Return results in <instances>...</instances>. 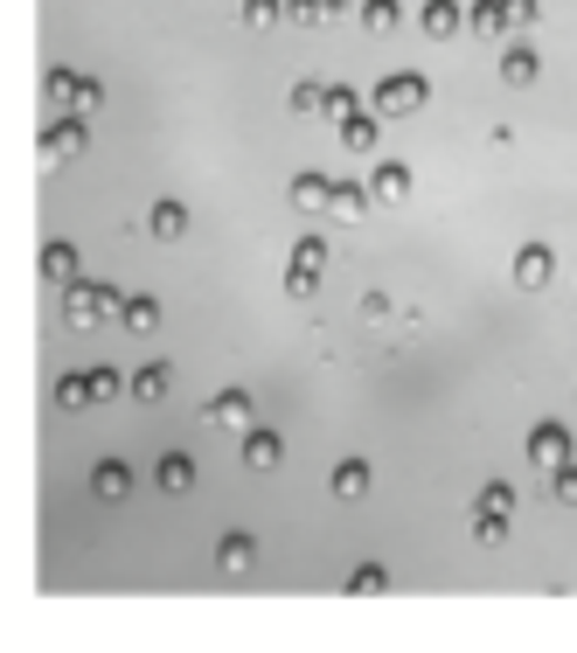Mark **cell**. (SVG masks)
<instances>
[{
    "label": "cell",
    "instance_id": "obj_1",
    "mask_svg": "<svg viewBox=\"0 0 577 653\" xmlns=\"http://www.w3.org/2000/svg\"><path fill=\"white\" fill-rule=\"evenodd\" d=\"M125 313V299H119V285H63V320L84 334V327H104V320H119Z\"/></svg>",
    "mask_w": 577,
    "mask_h": 653
},
{
    "label": "cell",
    "instance_id": "obj_2",
    "mask_svg": "<svg viewBox=\"0 0 577 653\" xmlns=\"http://www.w3.org/2000/svg\"><path fill=\"white\" fill-rule=\"evenodd\" d=\"M425 76H417V70H389L383 76V84L370 91V104H376V119H411V112H425Z\"/></svg>",
    "mask_w": 577,
    "mask_h": 653
},
{
    "label": "cell",
    "instance_id": "obj_3",
    "mask_svg": "<svg viewBox=\"0 0 577 653\" xmlns=\"http://www.w3.org/2000/svg\"><path fill=\"white\" fill-rule=\"evenodd\" d=\"M42 98L57 104V112H70V119H91L98 104H104V91L91 84V76H70V70H49L42 76Z\"/></svg>",
    "mask_w": 577,
    "mask_h": 653
},
{
    "label": "cell",
    "instance_id": "obj_4",
    "mask_svg": "<svg viewBox=\"0 0 577 653\" xmlns=\"http://www.w3.org/2000/svg\"><path fill=\"white\" fill-rule=\"evenodd\" d=\"M202 425H209V431H251V425H257L251 389H223V397H209V404H202Z\"/></svg>",
    "mask_w": 577,
    "mask_h": 653
},
{
    "label": "cell",
    "instance_id": "obj_5",
    "mask_svg": "<svg viewBox=\"0 0 577 653\" xmlns=\"http://www.w3.org/2000/svg\"><path fill=\"white\" fill-rule=\"evenodd\" d=\"M77 153H84V119L57 112L42 125V167H63V161H77Z\"/></svg>",
    "mask_w": 577,
    "mask_h": 653
},
{
    "label": "cell",
    "instance_id": "obj_6",
    "mask_svg": "<svg viewBox=\"0 0 577 653\" xmlns=\"http://www.w3.org/2000/svg\"><path fill=\"white\" fill-rule=\"evenodd\" d=\"M570 452H577V438H570L564 425H549V417H543V425H529V459L543 466V473H557Z\"/></svg>",
    "mask_w": 577,
    "mask_h": 653
},
{
    "label": "cell",
    "instance_id": "obj_7",
    "mask_svg": "<svg viewBox=\"0 0 577 653\" xmlns=\"http://www.w3.org/2000/svg\"><path fill=\"white\" fill-rule=\"evenodd\" d=\"M91 493L104 508H125V501H133V466H125V459H98L91 466Z\"/></svg>",
    "mask_w": 577,
    "mask_h": 653
},
{
    "label": "cell",
    "instance_id": "obj_8",
    "mask_svg": "<svg viewBox=\"0 0 577 653\" xmlns=\"http://www.w3.org/2000/svg\"><path fill=\"white\" fill-rule=\"evenodd\" d=\"M549 278H557V251H549V244H522L515 251V285H522V293H543Z\"/></svg>",
    "mask_w": 577,
    "mask_h": 653
},
{
    "label": "cell",
    "instance_id": "obj_9",
    "mask_svg": "<svg viewBox=\"0 0 577 653\" xmlns=\"http://www.w3.org/2000/svg\"><path fill=\"white\" fill-rule=\"evenodd\" d=\"M153 487H161L168 501L195 493V459H189V452H161V459H153Z\"/></svg>",
    "mask_w": 577,
    "mask_h": 653
},
{
    "label": "cell",
    "instance_id": "obj_10",
    "mask_svg": "<svg viewBox=\"0 0 577 653\" xmlns=\"http://www.w3.org/2000/svg\"><path fill=\"white\" fill-rule=\"evenodd\" d=\"M417 29H425L432 42H453V35L466 29V8H459V0H425V14H417Z\"/></svg>",
    "mask_w": 577,
    "mask_h": 653
},
{
    "label": "cell",
    "instance_id": "obj_11",
    "mask_svg": "<svg viewBox=\"0 0 577 653\" xmlns=\"http://www.w3.org/2000/svg\"><path fill=\"white\" fill-rule=\"evenodd\" d=\"M370 195H376L383 208L411 202V167H404V161H376V174H370Z\"/></svg>",
    "mask_w": 577,
    "mask_h": 653
},
{
    "label": "cell",
    "instance_id": "obj_12",
    "mask_svg": "<svg viewBox=\"0 0 577 653\" xmlns=\"http://www.w3.org/2000/svg\"><path fill=\"white\" fill-rule=\"evenodd\" d=\"M251 563H257V535H244V529H230V535L216 542V570H223V578H244Z\"/></svg>",
    "mask_w": 577,
    "mask_h": 653
},
{
    "label": "cell",
    "instance_id": "obj_13",
    "mask_svg": "<svg viewBox=\"0 0 577 653\" xmlns=\"http://www.w3.org/2000/svg\"><path fill=\"white\" fill-rule=\"evenodd\" d=\"M370 208H376V195L362 188V181H334V202H327V216H334V223H362Z\"/></svg>",
    "mask_w": 577,
    "mask_h": 653
},
{
    "label": "cell",
    "instance_id": "obj_14",
    "mask_svg": "<svg viewBox=\"0 0 577 653\" xmlns=\"http://www.w3.org/2000/svg\"><path fill=\"white\" fill-rule=\"evenodd\" d=\"M341 14H348V0H285V21H300V29H334Z\"/></svg>",
    "mask_w": 577,
    "mask_h": 653
},
{
    "label": "cell",
    "instance_id": "obj_15",
    "mask_svg": "<svg viewBox=\"0 0 577 653\" xmlns=\"http://www.w3.org/2000/svg\"><path fill=\"white\" fill-rule=\"evenodd\" d=\"M536 70H543V57H536V49L529 42H502V84H536Z\"/></svg>",
    "mask_w": 577,
    "mask_h": 653
},
{
    "label": "cell",
    "instance_id": "obj_16",
    "mask_svg": "<svg viewBox=\"0 0 577 653\" xmlns=\"http://www.w3.org/2000/svg\"><path fill=\"white\" fill-rule=\"evenodd\" d=\"M466 29H480V35H494V42H508V29H515L508 0H474V8H466Z\"/></svg>",
    "mask_w": 577,
    "mask_h": 653
},
{
    "label": "cell",
    "instance_id": "obj_17",
    "mask_svg": "<svg viewBox=\"0 0 577 653\" xmlns=\"http://www.w3.org/2000/svg\"><path fill=\"white\" fill-rule=\"evenodd\" d=\"M125 389H133L140 404H161L168 389H174V369H168V361H146V369H133V376H125Z\"/></svg>",
    "mask_w": 577,
    "mask_h": 653
},
{
    "label": "cell",
    "instance_id": "obj_18",
    "mask_svg": "<svg viewBox=\"0 0 577 653\" xmlns=\"http://www.w3.org/2000/svg\"><path fill=\"white\" fill-rule=\"evenodd\" d=\"M327 202H334V181L327 174H293V208H300V216H321Z\"/></svg>",
    "mask_w": 577,
    "mask_h": 653
},
{
    "label": "cell",
    "instance_id": "obj_19",
    "mask_svg": "<svg viewBox=\"0 0 577 653\" xmlns=\"http://www.w3.org/2000/svg\"><path fill=\"white\" fill-rule=\"evenodd\" d=\"M327 487H334V501H362L370 493V459H341L327 473Z\"/></svg>",
    "mask_w": 577,
    "mask_h": 653
},
{
    "label": "cell",
    "instance_id": "obj_20",
    "mask_svg": "<svg viewBox=\"0 0 577 653\" xmlns=\"http://www.w3.org/2000/svg\"><path fill=\"white\" fill-rule=\"evenodd\" d=\"M285 459V446H279V431H244V466H251V473H272V466Z\"/></svg>",
    "mask_w": 577,
    "mask_h": 653
},
{
    "label": "cell",
    "instance_id": "obj_21",
    "mask_svg": "<svg viewBox=\"0 0 577 653\" xmlns=\"http://www.w3.org/2000/svg\"><path fill=\"white\" fill-rule=\"evenodd\" d=\"M146 229H153V237H161V244H181V237H189V208H181V202H153Z\"/></svg>",
    "mask_w": 577,
    "mask_h": 653
},
{
    "label": "cell",
    "instance_id": "obj_22",
    "mask_svg": "<svg viewBox=\"0 0 577 653\" xmlns=\"http://www.w3.org/2000/svg\"><path fill=\"white\" fill-rule=\"evenodd\" d=\"M376 140H383V125H376V112L370 119H341V146H348V153H376Z\"/></svg>",
    "mask_w": 577,
    "mask_h": 653
},
{
    "label": "cell",
    "instance_id": "obj_23",
    "mask_svg": "<svg viewBox=\"0 0 577 653\" xmlns=\"http://www.w3.org/2000/svg\"><path fill=\"white\" fill-rule=\"evenodd\" d=\"M119 327H125V334H153V327H161V299L133 293V299H125V313H119Z\"/></svg>",
    "mask_w": 577,
    "mask_h": 653
},
{
    "label": "cell",
    "instance_id": "obj_24",
    "mask_svg": "<svg viewBox=\"0 0 577 653\" xmlns=\"http://www.w3.org/2000/svg\"><path fill=\"white\" fill-rule=\"evenodd\" d=\"M42 278L49 285H77V251L70 244H42Z\"/></svg>",
    "mask_w": 577,
    "mask_h": 653
},
{
    "label": "cell",
    "instance_id": "obj_25",
    "mask_svg": "<svg viewBox=\"0 0 577 653\" xmlns=\"http://www.w3.org/2000/svg\"><path fill=\"white\" fill-rule=\"evenodd\" d=\"M397 21H404L397 0H362V29L370 35H397Z\"/></svg>",
    "mask_w": 577,
    "mask_h": 653
},
{
    "label": "cell",
    "instance_id": "obj_26",
    "mask_svg": "<svg viewBox=\"0 0 577 653\" xmlns=\"http://www.w3.org/2000/svg\"><path fill=\"white\" fill-rule=\"evenodd\" d=\"M57 404H63V410H84V404H98V389H91V369H70V376L57 382Z\"/></svg>",
    "mask_w": 577,
    "mask_h": 653
},
{
    "label": "cell",
    "instance_id": "obj_27",
    "mask_svg": "<svg viewBox=\"0 0 577 653\" xmlns=\"http://www.w3.org/2000/svg\"><path fill=\"white\" fill-rule=\"evenodd\" d=\"M244 29H257V35H265V29H279V21H285V0H244Z\"/></svg>",
    "mask_w": 577,
    "mask_h": 653
},
{
    "label": "cell",
    "instance_id": "obj_28",
    "mask_svg": "<svg viewBox=\"0 0 577 653\" xmlns=\"http://www.w3.org/2000/svg\"><path fill=\"white\" fill-rule=\"evenodd\" d=\"M474 542H480V550H502V542H508V514L474 508Z\"/></svg>",
    "mask_w": 577,
    "mask_h": 653
},
{
    "label": "cell",
    "instance_id": "obj_29",
    "mask_svg": "<svg viewBox=\"0 0 577 653\" xmlns=\"http://www.w3.org/2000/svg\"><path fill=\"white\" fill-rule=\"evenodd\" d=\"M383 591H389V570L383 563H362L355 578H348V598H383Z\"/></svg>",
    "mask_w": 577,
    "mask_h": 653
},
{
    "label": "cell",
    "instance_id": "obj_30",
    "mask_svg": "<svg viewBox=\"0 0 577 653\" xmlns=\"http://www.w3.org/2000/svg\"><path fill=\"white\" fill-rule=\"evenodd\" d=\"M293 272H313V278H321V272H327V244H321V237H300V251H293Z\"/></svg>",
    "mask_w": 577,
    "mask_h": 653
},
{
    "label": "cell",
    "instance_id": "obj_31",
    "mask_svg": "<svg viewBox=\"0 0 577 653\" xmlns=\"http://www.w3.org/2000/svg\"><path fill=\"white\" fill-rule=\"evenodd\" d=\"M474 508H487V514H515V487H502V480H487V487L474 493Z\"/></svg>",
    "mask_w": 577,
    "mask_h": 653
},
{
    "label": "cell",
    "instance_id": "obj_32",
    "mask_svg": "<svg viewBox=\"0 0 577 653\" xmlns=\"http://www.w3.org/2000/svg\"><path fill=\"white\" fill-rule=\"evenodd\" d=\"M293 112L300 119H327V91L321 84H293Z\"/></svg>",
    "mask_w": 577,
    "mask_h": 653
},
{
    "label": "cell",
    "instance_id": "obj_33",
    "mask_svg": "<svg viewBox=\"0 0 577 653\" xmlns=\"http://www.w3.org/2000/svg\"><path fill=\"white\" fill-rule=\"evenodd\" d=\"M549 493H557L564 508H577V459H564L557 473H549Z\"/></svg>",
    "mask_w": 577,
    "mask_h": 653
},
{
    "label": "cell",
    "instance_id": "obj_34",
    "mask_svg": "<svg viewBox=\"0 0 577 653\" xmlns=\"http://www.w3.org/2000/svg\"><path fill=\"white\" fill-rule=\"evenodd\" d=\"M355 112H362V98H355L348 84H334V91H327V119L341 125V119H355Z\"/></svg>",
    "mask_w": 577,
    "mask_h": 653
},
{
    "label": "cell",
    "instance_id": "obj_35",
    "mask_svg": "<svg viewBox=\"0 0 577 653\" xmlns=\"http://www.w3.org/2000/svg\"><path fill=\"white\" fill-rule=\"evenodd\" d=\"M313 285H321L313 272H285V293H293V299H313Z\"/></svg>",
    "mask_w": 577,
    "mask_h": 653
},
{
    "label": "cell",
    "instance_id": "obj_36",
    "mask_svg": "<svg viewBox=\"0 0 577 653\" xmlns=\"http://www.w3.org/2000/svg\"><path fill=\"white\" fill-rule=\"evenodd\" d=\"M508 14H515V29H536L543 8H536V0H508Z\"/></svg>",
    "mask_w": 577,
    "mask_h": 653
},
{
    "label": "cell",
    "instance_id": "obj_37",
    "mask_svg": "<svg viewBox=\"0 0 577 653\" xmlns=\"http://www.w3.org/2000/svg\"><path fill=\"white\" fill-rule=\"evenodd\" d=\"M91 389L98 397H119V369H91Z\"/></svg>",
    "mask_w": 577,
    "mask_h": 653
}]
</instances>
